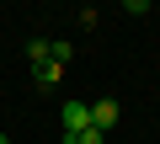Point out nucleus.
<instances>
[{"instance_id":"nucleus-1","label":"nucleus","mask_w":160,"mask_h":144,"mask_svg":"<svg viewBox=\"0 0 160 144\" xmlns=\"http://www.w3.org/2000/svg\"><path fill=\"white\" fill-rule=\"evenodd\" d=\"M59 123H64V144H69L75 133H86V128H91V102H64Z\"/></svg>"},{"instance_id":"nucleus-2","label":"nucleus","mask_w":160,"mask_h":144,"mask_svg":"<svg viewBox=\"0 0 160 144\" xmlns=\"http://www.w3.org/2000/svg\"><path fill=\"white\" fill-rule=\"evenodd\" d=\"M91 128H102V133H112V128H118V102H112V96L91 102Z\"/></svg>"},{"instance_id":"nucleus-3","label":"nucleus","mask_w":160,"mask_h":144,"mask_svg":"<svg viewBox=\"0 0 160 144\" xmlns=\"http://www.w3.org/2000/svg\"><path fill=\"white\" fill-rule=\"evenodd\" d=\"M59 75H64V64H53V59H48V64H32V80H38V91H53V86H59Z\"/></svg>"},{"instance_id":"nucleus-4","label":"nucleus","mask_w":160,"mask_h":144,"mask_svg":"<svg viewBox=\"0 0 160 144\" xmlns=\"http://www.w3.org/2000/svg\"><path fill=\"white\" fill-rule=\"evenodd\" d=\"M69 144H107V133H102V128H86V133H75Z\"/></svg>"},{"instance_id":"nucleus-5","label":"nucleus","mask_w":160,"mask_h":144,"mask_svg":"<svg viewBox=\"0 0 160 144\" xmlns=\"http://www.w3.org/2000/svg\"><path fill=\"white\" fill-rule=\"evenodd\" d=\"M0 144H11V139H6V133H0Z\"/></svg>"}]
</instances>
